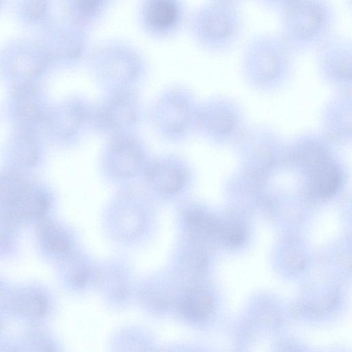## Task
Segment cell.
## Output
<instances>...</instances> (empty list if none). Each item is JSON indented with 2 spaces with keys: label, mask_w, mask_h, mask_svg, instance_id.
Here are the masks:
<instances>
[{
  "label": "cell",
  "mask_w": 352,
  "mask_h": 352,
  "mask_svg": "<svg viewBox=\"0 0 352 352\" xmlns=\"http://www.w3.org/2000/svg\"><path fill=\"white\" fill-rule=\"evenodd\" d=\"M40 236L52 250L58 252H66L69 241L65 234L52 223H44L41 226Z\"/></svg>",
  "instance_id": "5bb4252c"
},
{
  "label": "cell",
  "mask_w": 352,
  "mask_h": 352,
  "mask_svg": "<svg viewBox=\"0 0 352 352\" xmlns=\"http://www.w3.org/2000/svg\"><path fill=\"white\" fill-rule=\"evenodd\" d=\"M265 9L279 13L293 0H256Z\"/></svg>",
  "instance_id": "e0dca14e"
},
{
  "label": "cell",
  "mask_w": 352,
  "mask_h": 352,
  "mask_svg": "<svg viewBox=\"0 0 352 352\" xmlns=\"http://www.w3.org/2000/svg\"><path fill=\"white\" fill-rule=\"evenodd\" d=\"M143 179L155 190L170 196L180 193L186 188L189 174L182 158L163 155L150 160Z\"/></svg>",
  "instance_id": "ba28073f"
},
{
  "label": "cell",
  "mask_w": 352,
  "mask_h": 352,
  "mask_svg": "<svg viewBox=\"0 0 352 352\" xmlns=\"http://www.w3.org/2000/svg\"><path fill=\"white\" fill-rule=\"evenodd\" d=\"M179 308L187 317L201 320L212 311L214 301L211 294L204 288L194 285L187 288L179 298Z\"/></svg>",
  "instance_id": "7c38bea8"
},
{
  "label": "cell",
  "mask_w": 352,
  "mask_h": 352,
  "mask_svg": "<svg viewBox=\"0 0 352 352\" xmlns=\"http://www.w3.org/2000/svg\"><path fill=\"white\" fill-rule=\"evenodd\" d=\"M141 107L133 91L110 92L91 107V125L113 137L131 134L140 118Z\"/></svg>",
  "instance_id": "8992f818"
},
{
  "label": "cell",
  "mask_w": 352,
  "mask_h": 352,
  "mask_svg": "<svg viewBox=\"0 0 352 352\" xmlns=\"http://www.w3.org/2000/svg\"><path fill=\"white\" fill-rule=\"evenodd\" d=\"M278 14V33L293 52L316 50L335 33L336 10L330 0H293Z\"/></svg>",
  "instance_id": "6da1fadb"
},
{
  "label": "cell",
  "mask_w": 352,
  "mask_h": 352,
  "mask_svg": "<svg viewBox=\"0 0 352 352\" xmlns=\"http://www.w3.org/2000/svg\"><path fill=\"white\" fill-rule=\"evenodd\" d=\"M8 2V0H0V14L3 11Z\"/></svg>",
  "instance_id": "d6986e66"
},
{
  "label": "cell",
  "mask_w": 352,
  "mask_h": 352,
  "mask_svg": "<svg viewBox=\"0 0 352 352\" xmlns=\"http://www.w3.org/2000/svg\"><path fill=\"white\" fill-rule=\"evenodd\" d=\"M101 0H64L69 12H87L94 10Z\"/></svg>",
  "instance_id": "2e32d148"
},
{
  "label": "cell",
  "mask_w": 352,
  "mask_h": 352,
  "mask_svg": "<svg viewBox=\"0 0 352 352\" xmlns=\"http://www.w3.org/2000/svg\"><path fill=\"white\" fill-rule=\"evenodd\" d=\"M146 16L152 26L164 30L175 23L177 10L171 0H153L147 8Z\"/></svg>",
  "instance_id": "4fadbf2b"
},
{
  "label": "cell",
  "mask_w": 352,
  "mask_h": 352,
  "mask_svg": "<svg viewBox=\"0 0 352 352\" xmlns=\"http://www.w3.org/2000/svg\"><path fill=\"white\" fill-rule=\"evenodd\" d=\"M73 280L77 285H83L87 280V269L84 266L76 267L73 273Z\"/></svg>",
  "instance_id": "ac0fdd59"
},
{
  "label": "cell",
  "mask_w": 352,
  "mask_h": 352,
  "mask_svg": "<svg viewBox=\"0 0 352 352\" xmlns=\"http://www.w3.org/2000/svg\"><path fill=\"white\" fill-rule=\"evenodd\" d=\"M52 67L49 56L34 35L15 36L0 45V72L7 77H38Z\"/></svg>",
  "instance_id": "3957f363"
},
{
  "label": "cell",
  "mask_w": 352,
  "mask_h": 352,
  "mask_svg": "<svg viewBox=\"0 0 352 352\" xmlns=\"http://www.w3.org/2000/svg\"><path fill=\"white\" fill-rule=\"evenodd\" d=\"M56 0H11L12 15L23 30L38 34L54 19Z\"/></svg>",
  "instance_id": "30bf717a"
},
{
  "label": "cell",
  "mask_w": 352,
  "mask_h": 352,
  "mask_svg": "<svg viewBox=\"0 0 352 352\" xmlns=\"http://www.w3.org/2000/svg\"><path fill=\"white\" fill-rule=\"evenodd\" d=\"M245 19L240 3L230 0H211L199 11L196 35L208 50L217 52L230 50L240 42Z\"/></svg>",
  "instance_id": "7a4b0ae2"
},
{
  "label": "cell",
  "mask_w": 352,
  "mask_h": 352,
  "mask_svg": "<svg viewBox=\"0 0 352 352\" xmlns=\"http://www.w3.org/2000/svg\"><path fill=\"white\" fill-rule=\"evenodd\" d=\"M218 234L224 243L231 245L241 243L245 236L242 226L237 223L219 225Z\"/></svg>",
  "instance_id": "9a60e30c"
},
{
  "label": "cell",
  "mask_w": 352,
  "mask_h": 352,
  "mask_svg": "<svg viewBox=\"0 0 352 352\" xmlns=\"http://www.w3.org/2000/svg\"><path fill=\"white\" fill-rule=\"evenodd\" d=\"M152 117L156 129L164 138L172 141L182 140L191 120L188 97L182 89L168 90L155 102Z\"/></svg>",
  "instance_id": "52a82bcc"
},
{
  "label": "cell",
  "mask_w": 352,
  "mask_h": 352,
  "mask_svg": "<svg viewBox=\"0 0 352 352\" xmlns=\"http://www.w3.org/2000/svg\"><path fill=\"white\" fill-rule=\"evenodd\" d=\"M312 162L311 185L316 194L322 198L334 195L341 184V175L336 166L323 156L316 155Z\"/></svg>",
  "instance_id": "8fae6325"
},
{
  "label": "cell",
  "mask_w": 352,
  "mask_h": 352,
  "mask_svg": "<svg viewBox=\"0 0 352 352\" xmlns=\"http://www.w3.org/2000/svg\"><path fill=\"white\" fill-rule=\"evenodd\" d=\"M230 1H234V2L240 3L243 0H230Z\"/></svg>",
  "instance_id": "ffe728a7"
},
{
  "label": "cell",
  "mask_w": 352,
  "mask_h": 352,
  "mask_svg": "<svg viewBox=\"0 0 352 352\" xmlns=\"http://www.w3.org/2000/svg\"><path fill=\"white\" fill-rule=\"evenodd\" d=\"M292 52L279 33H260L245 44L244 63L251 74L260 78H274L287 69Z\"/></svg>",
  "instance_id": "5b68a950"
},
{
  "label": "cell",
  "mask_w": 352,
  "mask_h": 352,
  "mask_svg": "<svg viewBox=\"0 0 352 352\" xmlns=\"http://www.w3.org/2000/svg\"><path fill=\"white\" fill-rule=\"evenodd\" d=\"M316 51L323 70L328 75L342 80L350 76L352 43L349 38L334 33Z\"/></svg>",
  "instance_id": "9c48e42d"
},
{
  "label": "cell",
  "mask_w": 352,
  "mask_h": 352,
  "mask_svg": "<svg viewBox=\"0 0 352 352\" xmlns=\"http://www.w3.org/2000/svg\"><path fill=\"white\" fill-rule=\"evenodd\" d=\"M150 158L144 144L132 134L112 138L102 156V169L111 182H134L144 177Z\"/></svg>",
  "instance_id": "277c9868"
}]
</instances>
